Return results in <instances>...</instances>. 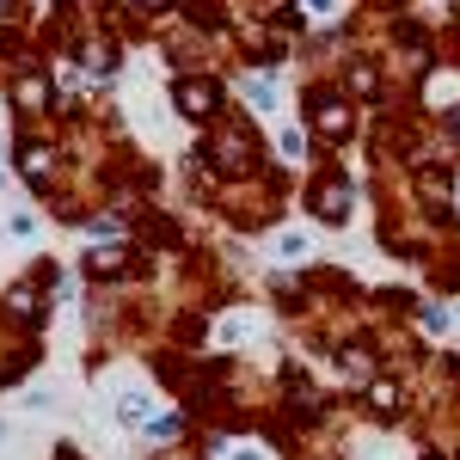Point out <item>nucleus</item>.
I'll return each instance as SVG.
<instances>
[{
  "label": "nucleus",
  "mask_w": 460,
  "mask_h": 460,
  "mask_svg": "<svg viewBox=\"0 0 460 460\" xmlns=\"http://www.w3.org/2000/svg\"><path fill=\"white\" fill-rule=\"evenodd\" d=\"M234 460H270L264 448H234Z\"/></svg>",
  "instance_id": "nucleus-4"
},
{
  "label": "nucleus",
  "mask_w": 460,
  "mask_h": 460,
  "mask_svg": "<svg viewBox=\"0 0 460 460\" xmlns=\"http://www.w3.org/2000/svg\"><path fill=\"white\" fill-rule=\"evenodd\" d=\"M246 99L258 111H270V105H277V86H270V80H246Z\"/></svg>",
  "instance_id": "nucleus-2"
},
{
  "label": "nucleus",
  "mask_w": 460,
  "mask_h": 460,
  "mask_svg": "<svg viewBox=\"0 0 460 460\" xmlns=\"http://www.w3.org/2000/svg\"><path fill=\"white\" fill-rule=\"evenodd\" d=\"M277 252H283V258H307V240H301V234H283Z\"/></svg>",
  "instance_id": "nucleus-3"
},
{
  "label": "nucleus",
  "mask_w": 460,
  "mask_h": 460,
  "mask_svg": "<svg viewBox=\"0 0 460 460\" xmlns=\"http://www.w3.org/2000/svg\"><path fill=\"white\" fill-rule=\"evenodd\" d=\"M178 99H184V111H215V93H209V86H197V80H190Z\"/></svg>",
  "instance_id": "nucleus-1"
}]
</instances>
